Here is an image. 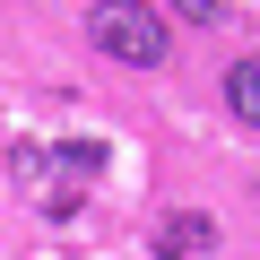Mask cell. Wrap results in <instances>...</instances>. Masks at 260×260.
<instances>
[{
    "instance_id": "cell-1",
    "label": "cell",
    "mask_w": 260,
    "mask_h": 260,
    "mask_svg": "<svg viewBox=\"0 0 260 260\" xmlns=\"http://www.w3.org/2000/svg\"><path fill=\"white\" fill-rule=\"evenodd\" d=\"M87 44L113 52V61H130V70H156L174 35H165V18L148 9V0H95L87 9Z\"/></svg>"
},
{
    "instance_id": "cell-2",
    "label": "cell",
    "mask_w": 260,
    "mask_h": 260,
    "mask_svg": "<svg viewBox=\"0 0 260 260\" xmlns=\"http://www.w3.org/2000/svg\"><path fill=\"white\" fill-rule=\"evenodd\" d=\"M225 104L260 130V61H234V70H225Z\"/></svg>"
},
{
    "instance_id": "cell-3",
    "label": "cell",
    "mask_w": 260,
    "mask_h": 260,
    "mask_svg": "<svg viewBox=\"0 0 260 260\" xmlns=\"http://www.w3.org/2000/svg\"><path fill=\"white\" fill-rule=\"evenodd\" d=\"M217 234H208V217H174V234H165V260H200Z\"/></svg>"
},
{
    "instance_id": "cell-4",
    "label": "cell",
    "mask_w": 260,
    "mask_h": 260,
    "mask_svg": "<svg viewBox=\"0 0 260 260\" xmlns=\"http://www.w3.org/2000/svg\"><path fill=\"white\" fill-rule=\"evenodd\" d=\"M61 165H70V174H95V165H104V139H70Z\"/></svg>"
},
{
    "instance_id": "cell-5",
    "label": "cell",
    "mask_w": 260,
    "mask_h": 260,
    "mask_svg": "<svg viewBox=\"0 0 260 260\" xmlns=\"http://www.w3.org/2000/svg\"><path fill=\"white\" fill-rule=\"evenodd\" d=\"M174 18H191V26H217V18H225V0H174Z\"/></svg>"
}]
</instances>
